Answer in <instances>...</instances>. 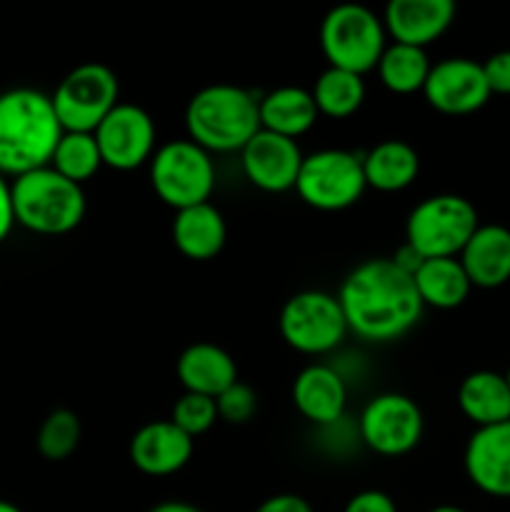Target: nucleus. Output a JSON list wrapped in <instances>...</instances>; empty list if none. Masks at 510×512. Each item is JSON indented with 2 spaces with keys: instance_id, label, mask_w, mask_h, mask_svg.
Returning <instances> with one entry per match:
<instances>
[{
  "instance_id": "nucleus-1",
  "label": "nucleus",
  "mask_w": 510,
  "mask_h": 512,
  "mask_svg": "<svg viewBox=\"0 0 510 512\" xmlns=\"http://www.w3.org/2000/svg\"><path fill=\"white\" fill-rule=\"evenodd\" d=\"M348 333L368 343H390L415 328L423 303L415 280L393 258H370L345 275L338 290Z\"/></svg>"
},
{
  "instance_id": "nucleus-2",
  "label": "nucleus",
  "mask_w": 510,
  "mask_h": 512,
  "mask_svg": "<svg viewBox=\"0 0 510 512\" xmlns=\"http://www.w3.org/2000/svg\"><path fill=\"white\" fill-rule=\"evenodd\" d=\"M63 133L53 100L43 90L0 93V173L5 178L13 180L50 165Z\"/></svg>"
},
{
  "instance_id": "nucleus-3",
  "label": "nucleus",
  "mask_w": 510,
  "mask_h": 512,
  "mask_svg": "<svg viewBox=\"0 0 510 512\" xmlns=\"http://www.w3.org/2000/svg\"><path fill=\"white\" fill-rule=\"evenodd\" d=\"M185 130L208 153H240L260 130L258 98L230 83L200 88L185 108Z\"/></svg>"
},
{
  "instance_id": "nucleus-4",
  "label": "nucleus",
  "mask_w": 510,
  "mask_h": 512,
  "mask_svg": "<svg viewBox=\"0 0 510 512\" xmlns=\"http://www.w3.org/2000/svg\"><path fill=\"white\" fill-rule=\"evenodd\" d=\"M15 225L35 235H68L83 223V185L70 183L50 165L10 180Z\"/></svg>"
},
{
  "instance_id": "nucleus-5",
  "label": "nucleus",
  "mask_w": 510,
  "mask_h": 512,
  "mask_svg": "<svg viewBox=\"0 0 510 512\" xmlns=\"http://www.w3.org/2000/svg\"><path fill=\"white\" fill-rule=\"evenodd\" d=\"M478 210L463 195L440 193L420 200L405 220V245L430 258H458L478 230Z\"/></svg>"
},
{
  "instance_id": "nucleus-6",
  "label": "nucleus",
  "mask_w": 510,
  "mask_h": 512,
  "mask_svg": "<svg viewBox=\"0 0 510 512\" xmlns=\"http://www.w3.org/2000/svg\"><path fill=\"white\" fill-rule=\"evenodd\" d=\"M388 48L383 18L365 5H335L320 23V50L328 68L365 75L378 68L380 55Z\"/></svg>"
},
{
  "instance_id": "nucleus-7",
  "label": "nucleus",
  "mask_w": 510,
  "mask_h": 512,
  "mask_svg": "<svg viewBox=\"0 0 510 512\" xmlns=\"http://www.w3.org/2000/svg\"><path fill=\"white\" fill-rule=\"evenodd\" d=\"M150 185L155 195L175 213L210 203L215 190V163L208 150L193 140H170L150 160Z\"/></svg>"
},
{
  "instance_id": "nucleus-8",
  "label": "nucleus",
  "mask_w": 510,
  "mask_h": 512,
  "mask_svg": "<svg viewBox=\"0 0 510 512\" xmlns=\"http://www.w3.org/2000/svg\"><path fill=\"white\" fill-rule=\"evenodd\" d=\"M50 100L65 133H95L120 105V80L105 63L75 65Z\"/></svg>"
},
{
  "instance_id": "nucleus-9",
  "label": "nucleus",
  "mask_w": 510,
  "mask_h": 512,
  "mask_svg": "<svg viewBox=\"0 0 510 512\" xmlns=\"http://www.w3.org/2000/svg\"><path fill=\"white\" fill-rule=\"evenodd\" d=\"M365 190L368 185H365L363 160L338 148L305 155L295 180L298 198L320 213H340L353 208Z\"/></svg>"
},
{
  "instance_id": "nucleus-10",
  "label": "nucleus",
  "mask_w": 510,
  "mask_h": 512,
  "mask_svg": "<svg viewBox=\"0 0 510 512\" xmlns=\"http://www.w3.org/2000/svg\"><path fill=\"white\" fill-rule=\"evenodd\" d=\"M278 328L285 345L300 355L333 353L348 335L338 298L323 290H303L285 300Z\"/></svg>"
},
{
  "instance_id": "nucleus-11",
  "label": "nucleus",
  "mask_w": 510,
  "mask_h": 512,
  "mask_svg": "<svg viewBox=\"0 0 510 512\" xmlns=\"http://www.w3.org/2000/svg\"><path fill=\"white\" fill-rule=\"evenodd\" d=\"M360 440L383 458H400L418 448L425 420L418 403L408 395L383 393L368 400L360 413Z\"/></svg>"
},
{
  "instance_id": "nucleus-12",
  "label": "nucleus",
  "mask_w": 510,
  "mask_h": 512,
  "mask_svg": "<svg viewBox=\"0 0 510 512\" xmlns=\"http://www.w3.org/2000/svg\"><path fill=\"white\" fill-rule=\"evenodd\" d=\"M93 135L105 168L120 173L143 168L158 150L155 120L150 118L148 110L133 103H120Z\"/></svg>"
},
{
  "instance_id": "nucleus-13",
  "label": "nucleus",
  "mask_w": 510,
  "mask_h": 512,
  "mask_svg": "<svg viewBox=\"0 0 510 512\" xmlns=\"http://www.w3.org/2000/svg\"><path fill=\"white\" fill-rule=\"evenodd\" d=\"M423 98L443 115H470L490 100L483 63L470 58H445L430 68Z\"/></svg>"
},
{
  "instance_id": "nucleus-14",
  "label": "nucleus",
  "mask_w": 510,
  "mask_h": 512,
  "mask_svg": "<svg viewBox=\"0 0 510 512\" xmlns=\"http://www.w3.org/2000/svg\"><path fill=\"white\" fill-rule=\"evenodd\" d=\"M305 155L300 145L283 135L268 133L260 128L240 150V165L245 178L263 193H288L295 190L300 165Z\"/></svg>"
},
{
  "instance_id": "nucleus-15",
  "label": "nucleus",
  "mask_w": 510,
  "mask_h": 512,
  "mask_svg": "<svg viewBox=\"0 0 510 512\" xmlns=\"http://www.w3.org/2000/svg\"><path fill=\"white\" fill-rule=\"evenodd\" d=\"M465 475L480 493L510 498V420L490 428H475L465 445Z\"/></svg>"
},
{
  "instance_id": "nucleus-16",
  "label": "nucleus",
  "mask_w": 510,
  "mask_h": 512,
  "mask_svg": "<svg viewBox=\"0 0 510 512\" xmlns=\"http://www.w3.org/2000/svg\"><path fill=\"white\" fill-rule=\"evenodd\" d=\"M193 450L195 440L175 428L170 420H153L130 438L128 455L138 473L150 478H168L190 463Z\"/></svg>"
},
{
  "instance_id": "nucleus-17",
  "label": "nucleus",
  "mask_w": 510,
  "mask_h": 512,
  "mask_svg": "<svg viewBox=\"0 0 510 512\" xmlns=\"http://www.w3.org/2000/svg\"><path fill=\"white\" fill-rule=\"evenodd\" d=\"M455 8L453 0H390L385 5L383 25L393 43L428 48L445 30L453 25Z\"/></svg>"
},
{
  "instance_id": "nucleus-18",
  "label": "nucleus",
  "mask_w": 510,
  "mask_h": 512,
  "mask_svg": "<svg viewBox=\"0 0 510 512\" xmlns=\"http://www.w3.org/2000/svg\"><path fill=\"white\" fill-rule=\"evenodd\" d=\"M293 405L308 423L333 425L345 413L348 385L335 368L313 363L293 380Z\"/></svg>"
},
{
  "instance_id": "nucleus-19",
  "label": "nucleus",
  "mask_w": 510,
  "mask_h": 512,
  "mask_svg": "<svg viewBox=\"0 0 510 512\" xmlns=\"http://www.w3.org/2000/svg\"><path fill=\"white\" fill-rule=\"evenodd\" d=\"M458 260L473 288H500L510 280V230L495 223L478 225Z\"/></svg>"
},
{
  "instance_id": "nucleus-20",
  "label": "nucleus",
  "mask_w": 510,
  "mask_h": 512,
  "mask_svg": "<svg viewBox=\"0 0 510 512\" xmlns=\"http://www.w3.org/2000/svg\"><path fill=\"white\" fill-rule=\"evenodd\" d=\"M175 375L185 393L218 398L238 380V368L228 350L215 343H193L175 360Z\"/></svg>"
},
{
  "instance_id": "nucleus-21",
  "label": "nucleus",
  "mask_w": 510,
  "mask_h": 512,
  "mask_svg": "<svg viewBox=\"0 0 510 512\" xmlns=\"http://www.w3.org/2000/svg\"><path fill=\"white\" fill-rule=\"evenodd\" d=\"M228 240V225L213 203H200L175 213L173 243L183 258L205 263L218 258Z\"/></svg>"
},
{
  "instance_id": "nucleus-22",
  "label": "nucleus",
  "mask_w": 510,
  "mask_h": 512,
  "mask_svg": "<svg viewBox=\"0 0 510 512\" xmlns=\"http://www.w3.org/2000/svg\"><path fill=\"white\" fill-rule=\"evenodd\" d=\"M260 128L283 138L298 140L318 123V108L310 90L298 85H280L258 98Z\"/></svg>"
},
{
  "instance_id": "nucleus-23",
  "label": "nucleus",
  "mask_w": 510,
  "mask_h": 512,
  "mask_svg": "<svg viewBox=\"0 0 510 512\" xmlns=\"http://www.w3.org/2000/svg\"><path fill=\"white\" fill-rule=\"evenodd\" d=\"M365 185L378 193H400L410 188L420 173V155L405 140H383L363 155Z\"/></svg>"
},
{
  "instance_id": "nucleus-24",
  "label": "nucleus",
  "mask_w": 510,
  "mask_h": 512,
  "mask_svg": "<svg viewBox=\"0 0 510 512\" xmlns=\"http://www.w3.org/2000/svg\"><path fill=\"white\" fill-rule=\"evenodd\" d=\"M458 408L475 428L508 423L510 420V385L505 375L493 370H475L460 383Z\"/></svg>"
},
{
  "instance_id": "nucleus-25",
  "label": "nucleus",
  "mask_w": 510,
  "mask_h": 512,
  "mask_svg": "<svg viewBox=\"0 0 510 512\" xmlns=\"http://www.w3.org/2000/svg\"><path fill=\"white\" fill-rule=\"evenodd\" d=\"M413 280L423 308L455 310L468 300L470 290H473L468 273L458 258L423 260L413 273Z\"/></svg>"
},
{
  "instance_id": "nucleus-26",
  "label": "nucleus",
  "mask_w": 510,
  "mask_h": 512,
  "mask_svg": "<svg viewBox=\"0 0 510 512\" xmlns=\"http://www.w3.org/2000/svg\"><path fill=\"white\" fill-rule=\"evenodd\" d=\"M433 63L423 48L413 45L390 43L380 55V63L375 68L380 83L385 90L395 95H413L423 93L425 80H428Z\"/></svg>"
},
{
  "instance_id": "nucleus-27",
  "label": "nucleus",
  "mask_w": 510,
  "mask_h": 512,
  "mask_svg": "<svg viewBox=\"0 0 510 512\" xmlns=\"http://www.w3.org/2000/svg\"><path fill=\"white\" fill-rule=\"evenodd\" d=\"M318 115L333 120H345L358 113L365 103L363 75L348 73L340 68H325L310 90Z\"/></svg>"
},
{
  "instance_id": "nucleus-28",
  "label": "nucleus",
  "mask_w": 510,
  "mask_h": 512,
  "mask_svg": "<svg viewBox=\"0 0 510 512\" xmlns=\"http://www.w3.org/2000/svg\"><path fill=\"white\" fill-rule=\"evenodd\" d=\"M50 168L68 178L70 183H88L103 168L98 143L93 133H63L58 148H55Z\"/></svg>"
},
{
  "instance_id": "nucleus-29",
  "label": "nucleus",
  "mask_w": 510,
  "mask_h": 512,
  "mask_svg": "<svg viewBox=\"0 0 510 512\" xmlns=\"http://www.w3.org/2000/svg\"><path fill=\"white\" fill-rule=\"evenodd\" d=\"M80 438H83V425H80L78 415L68 408H58L40 423L35 445L45 460L60 463L78 450Z\"/></svg>"
},
{
  "instance_id": "nucleus-30",
  "label": "nucleus",
  "mask_w": 510,
  "mask_h": 512,
  "mask_svg": "<svg viewBox=\"0 0 510 512\" xmlns=\"http://www.w3.org/2000/svg\"><path fill=\"white\" fill-rule=\"evenodd\" d=\"M170 423L175 428L183 430L188 438H198V435L208 433L210 428L218 420V408H215L213 398H205V395L195 393H183L173 405V413H170Z\"/></svg>"
},
{
  "instance_id": "nucleus-31",
  "label": "nucleus",
  "mask_w": 510,
  "mask_h": 512,
  "mask_svg": "<svg viewBox=\"0 0 510 512\" xmlns=\"http://www.w3.org/2000/svg\"><path fill=\"white\" fill-rule=\"evenodd\" d=\"M215 408H218V420H223V423L245 425L258 413V395L248 383L235 380L228 390H223L215 398Z\"/></svg>"
},
{
  "instance_id": "nucleus-32",
  "label": "nucleus",
  "mask_w": 510,
  "mask_h": 512,
  "mask_svg": "<svg viewBox=\"0 0 510 512\" xmlns=\"http://www.w3.org/2000/svg\"><path fill=\"white\" fill-rule=\"evenodd\" d=\"M490 95H510V50L493 53L483 63Z\"/></svg>"
},
{
  "instance_id": "nucleus-33",
  "label": "nucleus",
  "mask_w": 510,
  "mask_h": 512,
  "mask_svg": "<svg viewBox=\"0 0 510 512\" xmlns=\"http://www.w3.org/2000/svg\"><path fill=\"white\" fill-rule=\"evenodd\" d=\"M343 512H398V505L383 490H363L345 503Z\"/></svg>"
},
{
  "instance_id": "nucleus-34",
  "label": "nucleus",
  "mask_w": 510,
  "mask_h": 512,
  "mask_svg": "<svg viewBox=\"0 0 510 512\" xmlns=\"http://www.w3.org/2000/svg\"><path fill=\"white\" fill-rule=\"evenodd\" d=\"M253 512H313L310 503L295 493H278L270 495L268 500L258 505Z\"/></svg>"
},
{
  "instance_id": "nucleus-35",
  "label": "nucleus",
  "mask_w": 510,
  "mask_h": 512,
  "mask_svg": "<svg viewBox=\"0 0 510 512\" xmlns=\"http://www.w3.org/2000/svg\"><path fill=\"white\" fill-rule=\"evenodd\" d=\"M15 225V208H13V185L10 178L0 173V243L10 235Z\"/></svg>"
},
{
  "instance_id": "nucleus-36",
  "label": "nucleus",
  "mask_w": 510,
  "mask_h": 512,
  "mask_svg": "<svg viewBox=\"0 0 510 512\" xmlns=\"http://www.w3.org/2000/svg\"><path fill=\"white\" fill-rule=\"evenodd\" d=\"M148 512H203V510L195 508V505L190 503H183V500H165V503L153 505Z\"/></svg>"
},
{
  "instance_id": "nucleus-37",
  "label": "nucleus",
  "mask_w": 510,
  "mask_h": 512,
  "mask_svg": "<svg viewBox=\"0 0 510 512\" xmlns=\"http://www.w3.org/2000/svg\"><path fill=\"white\" fill-rule=\"evenodd\" d=\"M430 512H468V510L458 508V505H438V508H433Z\"/></svg>"
},
{
  "instance_id": "nucleus-38",
  "label": "nucleus",
  "mask_w": 510,
  "mask_h": 512,
  "mask_svg": "<svg viewBox=\"0 0 510 512\" xmlns=\"http://www.w3.org/2000/svg\"><path fill=\"white\" fill-rule=\"evenodd\" d=\"M0 512H23L18 508V505L8 503V500H0Z\"/></svg>"
},
{
  "instance_id": "nucleus-39",
  "label": "nucleus",
  "mask_w": 510,
  "mask_h": 512,
  "mask_svg": "<svg viewBox=\"0 0 510 512\" xmlns=\"http://www.w3.org/2000/svg\"><path fill=\"white\" fill-rule=\"evenodd\" d=\"M505 380H508V385H510V368H508V373H505Z\"/></svg>"
}]
</instances>
